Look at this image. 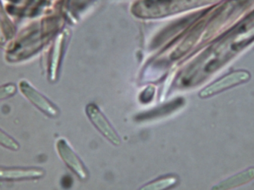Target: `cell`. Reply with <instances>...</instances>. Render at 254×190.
<instances>
[{
	"instance_id": "1",
	"label": "cell",
	"mask_w": 254,
	"mask_h": 190,
	"mask_svg": "<svg viewBox=\"0 0 254 190\" xmlns=\"http://www.w3.org/2000/svg\"><path fill=\"white\" fill-rule=\"evenodd\" d=\"M57 149L58 153L67 166L80 178L81 180L88 179V172L85 168L80 158L77 156L75 152L70 147L66 140L60 139L57 143Z\"/></svg>"
},
{
	"instance_id": "2",
	"label": "cell",
	"mask_w": 254,
	"mask_h": 190,
	"mask_svg": "<svg viewBox=\"0 0 254 190\" xmlns=\"http://www.w3.org/2000/svg\"><path fill=\"white\" fill-rule=\"evenodd\" d=\"M86 112L92 124L99 130L100 132L102 133L103 135L105 136L113 144H121L120 137L96 106L94 104L88 105Z\"/></svg>"
},
{
	"instance_id": "3",
	"label": "cell",
	"mask_w": 254,
	"mask_h": 190,
	"mask_svg": "<svg viewBox=\"0 0 254 190\" xmlns=\"http://www.w3.org/2000/svg\"><path fill=\"white\" fill-rule=\"evenodd\" d=\"M44 175V170L38 167H0V181L32 180Z\"/></svg>"
},
{
	"instance_id": "4",
	"label": "cell",
	"mask_w": 254,
	"mask_h": 190,
	"mask_svg": "<svg viewBox=\"0 0 254 190\" xmlns=\"http://www.w3.org/2000/svg\"><path fill=\"white\" fill-rule=\"evenodd\" d=\"M20 89L22 94H24L28 100H31V103H34L46 115L52 117V118L58 116L59 114L58 109L53 104H52L46 97H43L35 89H33L29 84L25 82H22L20 83Z\"/></svg>"
},
{
	"instance_id": "5",
	"label": "cell",
	"mask_w": 254,
	"mask_h": 190,
	"mask_svg": "<svg viewBox=\"0 0 254 190\" xmlns=\"http://www.w3.org/2000/svg\"><path fill=\"white\" fill-rule=\"evenodd\" d=\"M249 74L247 72H234L233 74H229L227 77H224L222 80H219L216 83H213L211 86H208L205 89L201 92L200 96L201 97H207L208 96L213 95V94L221 92L227 88L231 86H235L242 82L246 81L249 80Z\"/></svg>"
},
{
	"instance_id": "6",
	"label": "cell",
	"mask_w": 254,
	"mask_h": 190,
	"mask_svg": "<svg viewBox=\"0 0 254 190\" xmlns=\"http://www.w3.org/2000/svg\"><path fill=\"white\" fill-rule=\"evenodd\" d=\"M254 179V167L248 169L226 180L220 182L212 188V190H229L249 183Z\"/></svg>"
},
{
	"instance_id": "7",
	"label": "cell",
	"mask_w": 254,
	"mask_h": 190,
	"mask_svg": "<svg viewBox=\"0 0 254 190\" xmlns=\"http://www.w3.org/2000/svg\"><path fill=\"white\" fill-rule=\"evenodd\" d=\"M179 179L176 176H167L153 181L138 190H167L176 186Z\"/></svg>"
},
{
	"instance_id": "8",
	"label": "cell",
	"mask_w": 254,
	"mask_h": 190,
	"mask_svg": "<svg viewBox=\"0 0 254 190\" xmlns=\"http://www.w3.org/2000/svg\"><path fill=\"white\" fill-rule=\"evenodd\" d=\"M0 145L10 150L16 151L19 149V143L1 129H0Z\"/></svg>"
},
{
	"instance_id": "9",
	"label": "cell",
	"mask_w": 254,
	"mask_h": 190,
	"mask_svg": "<svg viewBox=\"0 0 254 190\" xmlns=\"http://www.w3.org/2000/svg\"><path fill=\"white\" fill-rule=\"evenodd\" d=\"M16 92V87L13 85H7L0 87V100L7 98L13 95Z\"/></svg>"
}]
</instances>
